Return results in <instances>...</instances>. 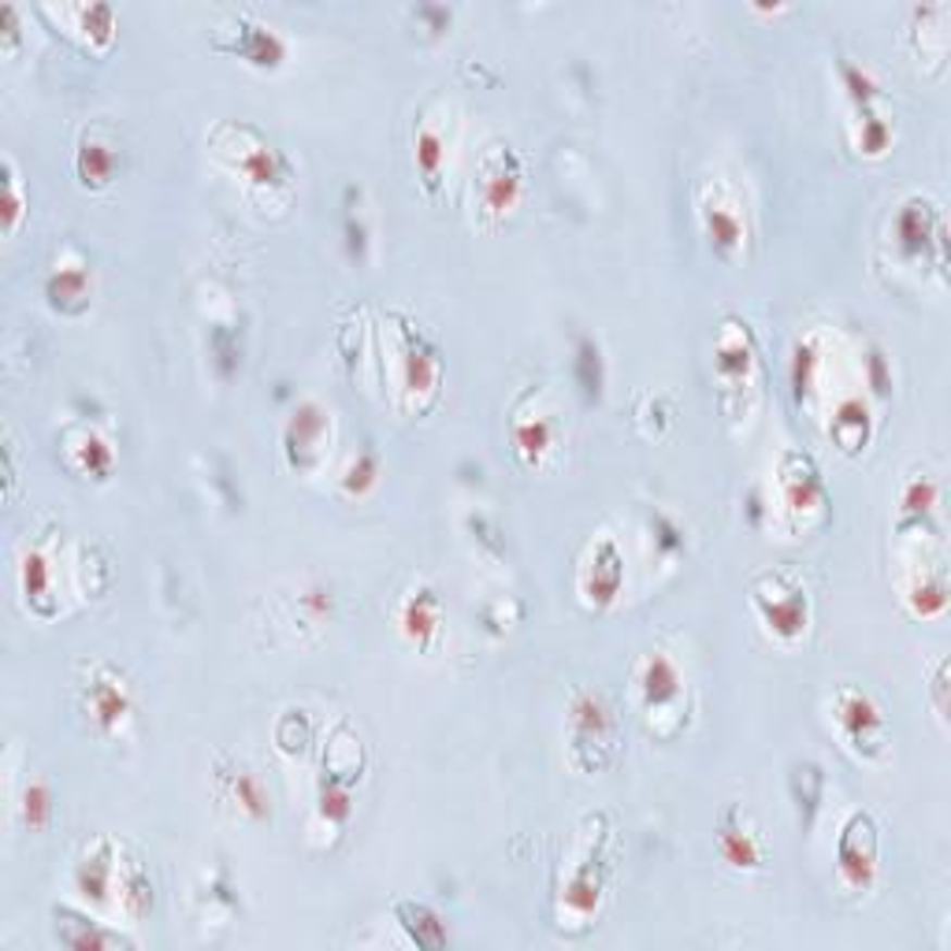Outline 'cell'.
Segmentation results:
<instances>
[{"instance_id":"5","label":"cell","mask_w":951,"mask_h":951,"mask_svg":"<svg viewBox=\"0 0 951 951\" xmlns=\"http://www.w3.org/2000/svg\"><path fill=\"white\" fill-rule=\"evenodd\" d=\"M926 216H929V204H918V201H911V204H906V209L900 212V224H896V235H900V242H903V250H906V253H922L929 242H937V246L944 242V238H940V227H937V230H929Z\"/></svg>"},{"instance_id":"10","label":"cell","mask_w":951,"mask_h":951,"mask_svg":"<svg viewBox=\"0 0 951 951\" xmlns=\"http://www.w3.org/2000/svg\"><path fill=\"white\" fill-rule=\"evenodd\" d=\"M416 146H421V149H416V157H421L424 175H428V183H435V175H439V160H442V141H439V135L424 130Z\"/></svg>"},{"instance_id":"8","label":"cell","mask_w":951,"mask_h":951,"mask_svg":"<svg viewBox=\"0 0 951 951\" xmlns=\"http://www.w3.org/2000/svg\"><path fill=\"white\" fill-rule=\"evenodd\" d=\"M104 146H83V153H78V175H83V183L86 186H101V183H109V175H112V157L109 153H101Z\"/></svg>"},{"instance_id":"2","label":"cell","mask_w":951,"mask_h":951,"mask_svg":"<svg viewBox=\"0 0 951 951\" xmlns=\"http://www.w3.org/2000/svg\"><path fill=\"white\" fill-rule=\"evenodd\" d=\"M877 862V833L866 814H855L840 837V869L855 885H866Z\"/></svg>"},{"instance_id":"3","label":"cell","mask_w":951,"mask_h":951,"mask_svg":"<svg viewBox=\"0 0 951 951\" xmlns=\"http://www.w3.org/2000/svg\"><path fill=\"white\" fill-rule=\"evenodd\" d=\"M837 717H840V725L848 728V740L855 743L859 751H866V754L881 751L885 722H881V714H877L874 702H869L866 696H859V691H843L840 706H837Z\"/></svg>"},{"instance_id":"6","label":"cell","mask_w":951,"mask_h":951,"mask_svg":"<svg viewBox=\"0 0 951 951\" xmlns=\"http://www.w3.org/2000/svg\"><path fill=\"white\" fill-rule=\"evenodd\" d=\"M639 688H643L651 710L677 696V670H673L670 658H647L643 673H639Z\"/></svg>"},{"instance_id":"4","label":"cell","mask_w":951,"mask_h":951,"mask_svg":"<svg viewBox=\"0 0 951 951\" xmlns=\"http://www.w3.org/2000/svg\"><path fill=\"white\" fill-rule=\"evenodd\" d=\"M324 413H320L316 405H301L295 413V421H290L287 428V447H295V442H301L298 450H290V458H295V465H305V453H316L320 442H324Z\"/></svg>"},{"instance_id":"9","label":"cell","mask_w":951,"mask_h":951,"mask_svg":"<svg viewBox=\"0 0 951 951\" xmlns=\"http://www.w3.org/2000/svg\"><path fill=\"white\" fill-rule=\"evenodd\" d=\"M49 295H52V305H67V298H78L86 305V295H90V287H86V275H71V272H60L57 279L49 283Z\"/></svg>"},{"instance_id":"7","label":"cell","mask_w":951,"mask_h":951,"mask_svg":"<svg viewBox=\"0 0 951 951\" xmlns=\"http://www.w3.org/2000/svg\"><path fill=\"white\" fill-rule=\"evenodd\" d=\"M510 153L505 157H499V164H491L487 167V175H484V186H487V204H491V212H502L505 204L513 201V190H517V179H521V172H517V164L510 167V172H505V164H510Z\"/></svg>"},{"instance_id":"1","label":"cell","mask_w":951,"mask_h":951,"mask_svg":"<svg viewBox=\"0 0 951 951\" xmlns=\"http://www.w3.org/2000/svg\"><path fill=\"white\" fill-rule=\"evenodd\" d=\"M613 736H617V722H613V710L606 706V699L599 696H580L573 706V748L580 754L584 748L599 751V766L606 762V754L613 751Z\"/></svg>"}]
</instances>
